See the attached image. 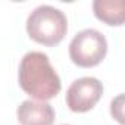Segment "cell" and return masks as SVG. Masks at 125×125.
<instances>
[{"label": "cell", "instance_id": "8", "mask_svg": "<svg viewBox=\"0 0 125 125\" xmlns=\"http://www.w3.org/2000/svg\"><path fill=\"white\" fill-rule=\"evenodd\" d=\"M63 125H66V124H63Z\"/></svg>", "mask_w": 125, "mask_h": 125}, {"label": "cell", "instance_id": "2", "mask_svg": "<svg viewBox=\"0 0 125 125\" xmlns=\"http://www.w3.org/2000/svg\"><path fill=\"white\" fill-rule=\"evenodd\" d=\"M27 32L31 40L44 46H56L68 32V19L60 9L41 5L37 6L27 19Z\"/></svg>", "mask_w": 125, "mask_h": 125}, {"label": "cell", "instance_id": "4", "mask_svg": "<svg viewBox=\"0 0 125 125\" xmlns=\"http://www.w3.org/2000/svg\"><path fill=\"white\" fill-rule=\"evenodd\" d=\"M103 96V84L94 77L75 80L66 90V104L75 113L91 110Z\"/></svg>", "mask_w": 125, "mask_h": 125}, {"label": "cell", "instance_id": "5", "mask_svg": "<svg viewBox=\"0 0 125 125\" xmlns=\"http://www.w3.org/2000/svg\"><path fill=\"white\" fill-rule=\"evenodd\" d=\"M16 118L21 125H53L56 113L47 102L24 100L16 109Z\"/></svg>", "mask_w": 125, "mask_h": 125}, {"label": "cell", "instance_id": "1", "mask_svg": "<svg viewBox=\"0 0 125 125\" xmlns=\"http://www.w3.org/2000/svg\"><path fill=\"white\" fill-rule=\"evenodd\" d=\"M18 80L21 88L38 102H46L59 94L62 83L50 63V59L43 52H28L24 54Z\"/></svg>", "mask_w": 125, "mask_h": 125}, {"label": "cell", "instance_id": "3", "mask_svg": "<svg viewBox=\"0 0 125 125\" xmlns=\"http://www.w3.org/2000/svg\"><path fill=\"white\" fill-rule=\"evenodd\" d=\"M106 37L94 28L80 31L74 35V38L69 43V57L80 68L97 66L106 57Z\"/></svg>", "mask_w": 125, "mask_h": 125}, {"label": "cell", "instance_id": "6", "mask_svg": "<svg viewBox=\"0 0 125 125\" xmlns=\"http://www.w3.org/2000/svg\"><path fill=\"white\" fill-rule=\"evenodd\" d=\"M124 0H94L93 12L96 18L107 25L121 27L125 19Z\"/></svg>", "mask_w": 125, "mask_h": 125}, {"label": "cell", "instance_id": "7", "mask_svg": "<svg viewBox=\"0 0 125 125\" xmlns=\"http://www.w3.org/2000/svg\"><path fill=\"white\" fill-rule=\"evenodd\" d=\"M110 113L119 124H124V94H119L112 100Z\"/></svg>", "mask_w": 125, "mask_h": 125}]
</instances>
